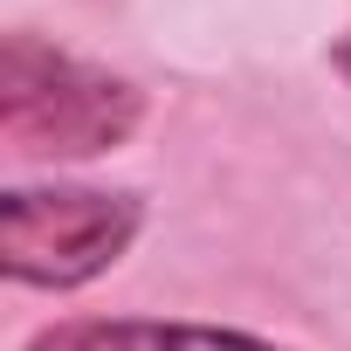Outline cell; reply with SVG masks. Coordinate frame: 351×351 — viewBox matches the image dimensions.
I'll use <instances>...</instances> for the list:
<instances>
[{"mask_svg": "<svg viewBox=\"0 0 351 351\" xmlns=\"http://www.w3.org/2000/svg\"><path fill=\"white\" fill-rule=\"evenodd\" d=\"M145 117V97L42 42V35H8L0 42V138L14 158H97L117 152Z\"/></svg>", "mask_w": 351, "mask_h": 351, "instance_id": "obj_1", "label": "cell"}, {"mask_svg": "<svg viewBox=\"0 0 351 351\" xmlns=\"http://www.w3.org/2000/svg\"><path fill=\"white\" fill-rule=\"evenodd\" d=\"M138 193L97 186H14L0 193V269L28 289H83L138 241Z\"/></svg>", "mask_w": 351, "mask_h": 351, "instance_id": "obj_2", "label": "cell"}, {"mask_svg": "<svg viewBox=\"0 0 351 351\" xmlns=\"http://www.w3.org/2000/svg\"><path fill=\"white\" fill-rule=\"evenodd\" d=\"M28 351H282V344L221 324H180V317H69L35 330Z\"/></svg>", "mask_w": 351, "mask_h": 351, "instance_id": "obj_3", "label": "cell"}, {"mask_svg": "<svg viewBox=\"0 0 351 351\" xmlns=\"http://www.w3.org/2000/svg\"><path fill=\"white\" fill-rule=\"evenodd\" d=\"M337 69H344V76H351V35H344V42H337Z\"/></svg>", "mask_w": 351, "mask_h": 351, "instance_id": "obj_4", "label": "cell"}]
</instances>
